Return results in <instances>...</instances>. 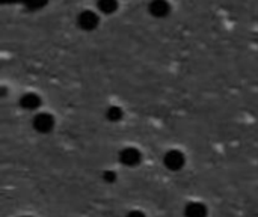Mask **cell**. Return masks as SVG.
Listing matches in <instances>:
<instances>
[{
	"instance_id": "cell-1",
	"label": "cell",
	"mask_w": 258,
	"mask_h": 217,
	"mask_svg": "<svg viewBox=\"0 0 258 217\" xmlns=\"http://www.w3.org/2000/svg\"><path fill=\"white\" fill-rule=\"evenodd\" d=\"M163 165L168 171H172V172H178L184 168L186 165V157L181 151L178 150H171L165 154L163 157Z\"/></svg>"
},
{
	"instance_id": "cell-2",
	"label": "cell",
	"mask_w": 258,
	"mask_h": 217,
	"mask_svg": "<svg viewBox=\"0 0 258 217\" xmlns=\"http://www.w3.org/2000/svg\"><path fill=\"white\" fill-rule=\"evenodd\" d=\"M32 125H33V128H35L38 133L47 134V133H50V131L54 128V118H53V115L42 112V113H38V115L33 118Z\"/></svg>"
},
{
	"instance_id": "cell-3",
	"label": "cell",
	"mask_w": 258,
	"mask_h": 217,
	"mask_svg": "<svg viewBox=\"0 0 258 217\" xmlns=\"http://www.w3.org/2000/svg\"><path fill=\"white\" fill-rule=\"evenodd\" d=\"M119 162L127 168H135L142 162V154L135 147H127L119 151Z\"/></svg>"
},
{
	"instance_id": "cell-4",
	"label": "cell",
	"mask_w": 258,
	"mask_h": 217,
	"mask_svg": "<svg viewBox=\"0 0 258 217\" xmlns=\"http://www.w3.org/2000/svg\"><path fill=\"white\" fill-rule=\"evenodd\" d=\"M209 216V210L207 205L198 201L189 202L184 207V217H207Z\"/></svg>"
},
{
	"instance_id": "cell-5",
	"label": "cell",
	"mask_w": 258,
	"mask_h": 217,
	"mask_svg": "<svg viewBox=\"0 0 258 217\" xmlns=\"http://www.w3.org/2000/svg\"><path fill=\"white\" fill-rule=\"evenodd\" d=\"M98 24V17L92 11H83L79 15V26L85 30H92Z\"/></svg>"
},
{
	"instance_id": "cell-6",
	"label": "cell",
	"mask_w": 258,
	"mask_h": 217,
	"mask_svg": "<svg viewBox=\"0 0 258 217\" xmlns=\"http://www.w3.org/2000/svg\"><path fill=\"white\" fill-rule=\"evenodd\" d=\"M20 106L26 110H36L41 106V97L35 92H27V94L21 95Z\"/></svg>"
},
{
	"instance_id": "cell-7",
	"label": "cell",
	"mask_w": 258,
	"mask_h": 217,
	"mask_svg": "<svg viewBox=\"0 0 258 217\" xmlns=\"http://www.w3.org/2000/svg\"><path fill=\"white\" fill-rule=\"evenodd\" d=\"M150 12L154 15V17H165L169 14L171 11V6L166 0H153L148 6Z\"/></svg>"
},
{
	"instance_id": "cell-8",
	"label": "cell",
	"mask_w": 258,
	"mask_h": 217,
	"mask_svg": "<svg viewBox=\"0 0 258 217\" xmlns=\"http://www.w3.org/2000/svg\"><path fill=\"white\" fill-rule=\"evenodd\" d=\"M106 118H107L110 122H118V121H121V119H122V110H121V107H118V106H110V107H107V110H106Z\"/></svg>"
},
{
	"instance_id": "cell-9",
	"label": "cell",
	"mask_w": 258,
	"mask_h": 217,
	"mask_svg": "<svg viewBox=\"0 0 258 217\" xmlns=\"http://www.w3.org/2000/svg\"><path fill=\"white\" fill-rule=\"evenodd\" d=\"M98 8L104 14H112L118 8L116 0H98Z\"/></svg>"
},
{
	"instance_id": "cell-10",
	"label": "cell",
	"mask_w": 258,
	"mask_h": 217,
	"mask_svg": "<svg viewBox=\"0 0 258 217\" xmlns=\"http://www.w3.org/2000/svg\"><path fill=\"white\" fill-rule=\"evenodd\" d=\"M101 178H103V181L104 183H107V184H113L115 181H116V178H118V175H116V172H113V171H104L103 174H101Z\"/></svg>"
},
{
	"instance_id": "cell-11",
	"label": "cell",
	"mask_w": 258,
	"mask_h": 217,
	"mask_svg": "<svg viewBox=\"0 0 258 217\" xmlns=\"http://www.w3.org/2000/svg\"><path fill=\"white\" fill-rule=\"evenodd\" d=\"M125 217H147V214L141 210H132L125 214Z\"/></svg>"
},
{
	"instance_id": "cell-12",
	"label": "cell",
	"mask_w": 258,
	"mask_h": 217,
	"mask_svg": "<svg viewBox=\"0 0 258 217\" xmlns=\"http://www.w3.org/2000/svg\"><path fill=\"white\" fill-rule=\"evenodd\" d=\"M21 217H32V216H21Z\"/></svg>"
}]
</instances>
